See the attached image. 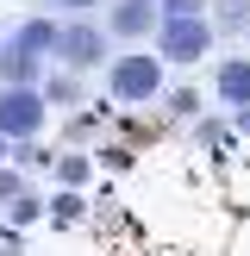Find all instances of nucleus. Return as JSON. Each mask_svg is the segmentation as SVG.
Returning <instances> with one entry per match:
<instances>
[{
    "label": "nucleus",
    "instance_id": "f257e3e1",
    "mask_svg": "<svg viewBox=\"0 0 250 256\" xmlns=\"http://www.w3.org/2000/svg\"><path fill=\"white\" fill-rule=\"evenodd\" d=\"M212 32H219V25H212L206 12H162V25H156V56L169 62V69H194V62L212 50Z\"/></svg>",
    "mask_w": 250,
    "mask_h": 256
},
{
    "label": "nucleus",
    "instance_id": "f03ea898",
    "mask_svg": "<svg viewBox=\"0 0 250 256\" xmlns=\"http://www.w3.org/2000/svg\"><path fill=\"white\" fill-rule=\"evenodd\" d=\"M162 75H169V62L156 56V50H125V56H112L106 62V88H112V100H125V106H144V100H156L162 88Z\"/></svg>",
    "mask_w": 250,
    "mask_h": 256
},
{
    "label": "nucleus",
    "instance_id": "7ed1b4c3",
    "mask_svg": "<svg viewBox=\"0 0 250 256\" xmlns=\"http://www.w3.org/2000/svg\"><path fill=\"white\" fill-rule=\"evenodd\" d=\"M56 50H62V25H50L44 12H32V19L12 32L6 56H0V75H6V82H32V75H38V62H44V56H56Z\"/></svg>",
    "mask_w": 250,
    "mask_h": 256
},
{
    "label": "nucleus",
    "instance_id": "20e7f679",
    "mask_svg": "<svg viewBox=\"0 0 250 256\" xmlns=\"http://www.w3.org/2000/svg\"><path fill=\"white\" fill-rule=\"evenodd\" d=\"M44 119H50V94L44 88H32V82H6L0 88V132L12 144H32L44 132Z\"/></svg>",
    "mask_w": 250,
    "mask_h": 256
},
{
    "label": "nucleus",
    "instance_id": "39448f33",
    "mask_svg": "<svg viewBox=\"0 0 250 256\" xmlns=\"http://www.w3.org/2000/svg\"><path fill=\"white\" fill-rule=\"evenodd\" d=\"M106 44H112L106 25H62V50L56 56L69 62V69H100V62H112Z\"/></svg>",
    "mask_w": 250,
    "mask_h": 256
},
{
    "label": "nucleus",
    "instance_id": "423d86ee",
    "mask_svg": "<svg viewBox=\"0 0 250 256\" xmlns=\"http://www.w3.org/2000/svg\"><path fill=\"white\" fill-rule=\"evenodd\" d=\"M156 25H162V6H156V0H112V12H106V32L125 38V44L150 38Z\"/></svg>",
    "mask_w": 250,
    "mask_h": 256
},
{
    "label": "nucleus",
    "instance_id": "0eeeda50",
    "mask_svg": "<svg viewBox=\"0 0 250 256\" xmlns=\"http://www.w3.org/2000/svg\"><path fill=\"white\" fill-rule=\"evenodd\" d=\"M212 94L225 106H250V56H225L219 75H212Z\"/></svg>",
    "mask_w": 250,
    "mask_h": 256
},
{
    "label": "nucleus",
    "instance_id": "6e6552de",
    "mask_svg": "<svg viewBox=\"0 0 250 256\" xmlns=\"http://www.w3.org/2000/svg\"><path fill=\"white\" fill-rule=\"evenodd\" d=\"M212 12L225 32H250V0H212Z\"/></svg>",
    "mask_w": 250,
    "mask_h": 256
},
{
    "label": "nucleus",
    "instance_id": "1a4fd4ad",
    "mask_svg": "<svg viewBox=\"0 0 250 256\" xmlns=\"http://www.w3.org/2000/svg\"><path fill=\"white\" fill-rule=\"evenodd\" d=\"M0 200H25V169H6V162H0Z\"/></svg>",
    "mask_w": 250,
    "mask_h": 256
},
{
    "label": "nucleus",
    "instance_id": "9d476101",
    "mask_svg": "<svg viewBox=\"0 0 250 256\" xmlns=\"http://www.w3.org/2000/svg\"><path fill=\"white\" fill-rule=\"evenodd\" d=\"M56 182H62V188H82V182H88V156H62V162H56Z\"/></svg>",
    "mask_w": 250,
    "mask_h": 256
},
{
    "label": "nucleus",
    "instance_id": "9b49d317",
    "mask_svg": "<svg viewBox=\"0 0 250 256\" xmlns=\"http://www.w3.org/2000/svg\"><path fill=\"white\" fill-rule=\"evenodd\" d=\"M38 212H44V200H38V194H25V200H12V225H32Z\"/></svg>",
    "mask_w": 250,
    "mask_h": 256
},
{
    "label": "nucleus",
    "instance_id": "f8f14e48",
    "mask_svg": "<svg viewBox=\"0 0 250 256\" xmlns=\"http://www.w3.org/2000/svg\"><path fill=\"white\" fill-rule=\"evenodd\" d=\"M44 94H50V100H75L82 88H75V75H50V88H44Z\"/></svg>",
    "mask_w": 250,
    "mask_h": 256
},
{
    "label": "nucleus",
    "instance_id": "ddd939ff",
    "mask_svg": "<svg viewBox=\"0 0 250 256\" xmlns=\"http://www.w3.org/2000/svg\"><path fill=\"white\" fill-rule=\"evenodd\" d=\"M50 212H56V219H82V200H75V194H62V200H56Z\"/></svg>",
    "mask_w": 250,
    "mask_h": 256
},
{
    "label": "nucleus",
    "instance_id": "4468645a",
    "mask_svg": "<svg viewBox=\"0 0 250 256\" xmlns=\"http://www.w3.org/2000/svg\"><path fill=\"white\" fill-rule=\"evenodd\" d=\"M38 6H44V12H56V6H82V12H88V6H100V0H38Z\"/></svg>",
    "mask_w": 250,
    "mask_h": 256
},
{
    "label": "nucleus",
    "instance_id": "2eb2a0df",
    "mask_svg": "<svg viewBox=\"0 0 250 256\" xmlns=\"http://www.w3.org/2000/svg\"><path fill=\"white\" fill-rule=\"evenodd\" d=\"M162 12H200V0H156Z\"/></svg>",
    "mask_w": 250,
    "mask_h": 256
},
{
    "label": "nucleus",
    "instance_id": "dca6fc26",
    "mask_svg": "<svg viewBox=\"0 0 250 256\" xmlns=\"http://www.w3.org/2000/svg\"><path fill=\"white\" fill-rule=\"evenodd\" d=\"M6 156H12V138H6V132H0V162H6Z\"/></svg>",
    "mask_w": 250,
    "mask_h": 256
},
{
    "label": "nucleus",
    "instance_id": "f3484780",
    "mask_svg": "<svg viewBox=\"0 0 250 256\" xmlns=\"http://www.w3.org/2000/svg\"><path fill=\"white\" fill-rule=\"evenodd\" d=\"M238 132H250V106H238Z\"/></svg>",
    "mask_w": 250,
    "mask_h": 256
},
{
    "label": "nucleus",
    "instance_id": "a211bd4d",
    "mask_svg": "<svg viewBox=\"0 0 250 256\" xmlns=\"http://www.w3.org/2000/svg\"><path fill=\"white\" fill-rule=\"evenodd\" d=\"M0 56H6V32H0Z\"/></svg>",
    "mask_w": 250,
    "mask_h": 256
}]
</instances>
